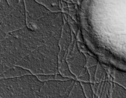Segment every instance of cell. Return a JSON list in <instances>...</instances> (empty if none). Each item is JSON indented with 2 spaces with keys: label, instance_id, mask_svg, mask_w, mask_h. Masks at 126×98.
I'll return each instance as SVG.
<instances>
[{
  "label": "cell",
  "instance_id": "obj_1",
  "mask_svg": "<svg viewBox=\"0 0 126 98\" xmlns=\"http://www.w3.org/2000/svg\"><path fill=\"white\" fill-rule=\"evenodd\" d=\"M38 2L46 6L52 11H59L58 0H36Z\"/></svg>",
  "mask_w": 126,
  "mask_h": 98
},
{
  "label": "cell",
  "instance_id": "obj_2",
  "mask_svg": "<svg viewBox=\"0 0 126 98\" xmlns=\"http://www.w3.org/2000/svg\"><path fill=\"white\" fill-rule=\"evenodd\" d=\"M8 1L10 5L11 4L13 7L16 6L18 3L17 0H8Z\"/></svg>",
  "mask_w": 126,
  "mask_h": 98
}]
</instances>
